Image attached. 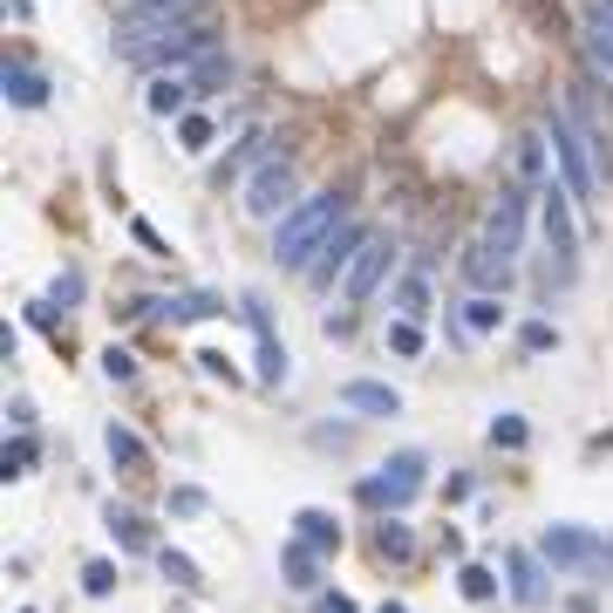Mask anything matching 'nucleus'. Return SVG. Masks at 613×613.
Returning <instances> with one entry per match:
<instances>
[{
  "label": "nucleus",
  "instance_id": "f257e3e1",
  "mask_svg": "<svg viewBox=\"0 0 613 613\" xmlns=\"http://www.w3.org/2000/svg\"><path fill=\"white\" fill-rule=\"evenodd\" d=\"M218 35L204 21H123L116 28V55L130 68H150V75H171V68H191L198 55H212Z\"/></svg>",
  "mask_w": 613,
  "mask_h": 613
},
{
  "label": "nucleus",
  "instance_id": "f03ea898",
  "mask_svg": "<svg viewBox=\"0 0 613 613\" xmlns=\"http://www.w3.org/2000/svg\"><path fill=\"white\" fill-rule=\"evenodd\" d=\"M335 225H348V198H341V191L300 198L293 212L273 225V260L287 266V273H306V266H314V252L335 239Z\"/></svg>",
  "mask_w": 613,
  "mask_h": 613
},
{
  "label": "nucleus",
  "instance_id": "7ed1b4c3",
  "mask_svg": "<svg viewBox=\"0 0 613 613\" xmlns=\"http://www.w3.org/2000/svg\"><path fill=\"white\" fill-rule=\"evenodd\" d=\"M546 137H552V158H559V185L573 191V204H600V171H593V150H586V123H573V110L559 102L546 110Z\"/></svg>",
  "mask_w": 613,
  "mask_h": 613
},
{
  "label": "nucleus",
  "instance_id": "20e7f679",
  "mask_svg": "<svg viewBox=\"0 0 613 613\" xmlns=\"http://www.w3.org/2000/svg\"><path fill=\"white\" fill-rule=\"evenodd\" d=\"M539 198H546L539 225H546V252H552V266H546V287H552V279L579 273V225H573V191L566 185H546Z\"/></svg>",
  "mask_w": 613,
  "mask_h": 613
},
{
  "label": "nucleus",
  "instance_id": "39448f33",
  "mask_svg": "<svg viewBox=\"0 0 613 613\" xmlns=\"http://www.w3.org/2000/svg\"><path fill=\"white\" fill-rule=\"evenodd\" d=\"M300 191V171H293V158H260V171H252V185H246V218H287L293 212V198Z\"/></svg>",
  "mask_w": 613,
  "mask_h": 613
},
{
  "label": "nucleus",
  "instance_id": "423d86ee",
  "mask_svg": "<svg viewBox=\"0 0 613 613\" xmlns=\"http://www.w3.org/2000/svg\"><path fill=\"white\" fill-rule=\"evenodd\" d=\"M423 471H429L423 450H396L375 477H362V504H375V511H402L409 498L423 491Z\"/></svg>",
  "mask_w": 613,
  "mask_h": 613
},
{
  "label": "nucleus",
  "instance_id": "0eeeda50",
  "mask_svg": "<svg viewBox=\"0 0 613 613\" xmlns=\"http://www.w3.org/2000/svg\"><path fill=\"white\" fill-rule=\"evenodd\" d=\"M539 559L552 573H606V539H593L586 525H552L546 539H539Z\"/></svg>",
  "mask_w": 613,
  "mask_h": 613
},
{
  "label": "nucleus",
  "instance_id": "6e6552de",
  "mask_svg": "<svg viewBox=\"0 0 613 613\" xmlns=\"http://www.w3.org/2000/svg\"><path fill=\"white\" fill-rule=\"evenodd\" d=\"M484 246H491L504 266H518V252H525V191L491 198V212H484Z\"/></svg>",
  "mask_w": 613,
  "mask_h": 613
},
{
  "label": "nucleus",
  "instance_id": "1a4fd4ad",
  "mask_svg": "<svg viewBox=\"0 0 613 613\" xmlns=\"http://www.w3.org/2000/svg\"><path fill=\"white\" fill-rule=\"evenodd\" d=\"M368 239H375V233H368L362 218H348V225H335V239H327V246L314 252V266H306L300 279H306V287H321V293H327V287H335V273L348 279V266H354V252H362Z\"/></svg>",
  "mask_w": 613,
  "mask_h": 613
},
{
  "label": "nucleus",
  "instance_id": "9d476101",
  "mask_svg": "<svg viewBox=\"0 0 613 613\" xmlns=\"http://www.w3.org/2000/svg\"><path fill=\"white\" fill-rule=\"evenodd\" d=\"M389 266H396V246L389 239H368L362 252H354V266H348V279H341V306H362L381 279H389Z\"/></svg>",
  "mask_w": 613,
  "mask_h": 613
},
{
  "label": "nucleus",
  "instance_id": "9b49d317",
  "mask_svg": "<svg viewBox=\"0 0 613 613\" xmlns=\"http://www.w3.org/2000/svg\"><path fill=\"white\" fill-rule=\"evenodd\" d=\"M498 327H504V293H471L456 306V335L464 341H491Z\"/></svg>",
  "mask_w": 613,
  "mask_h": 613
},
{
  "label": "nucleus",
  "instance_id": "f8f14e48",
  "mask_svg": "<svg viewBox=\"0 0 613 613\" xmlns=\"http://www.w3.org/2000/svg\"><path fill=\"white\" fill-rule=\"evenodd\" d=\"M293 539H300V546H314L321 559H327V552H341V525H335V511H321V504L293 511Z\"/></svg>",
  "mask_w": 613,
  "mask_h": 613
},
{
  "label": "nucleus",
  "instance_id": "ddd939ff",
  "mask_svg": "<svg viewBox=\"0 0 613 613\" xmlns=\"http://www.w3.org/2000/svg\"><path fill=\"white\" fill-rule=\"evenodd\" d=\"M504 573H511V600H518V606H546V566H539V552H511Z\"/></svg>",
  "mask_w": 613,
  "mask_h": 613
},
{
  "label": "nucleus",
  "instance_id": "4468645a",
  "mask_svg": "<svg viewBox=\"0 0 613 613\" xmlns=\"http://www.w3.org/2000/svg\"><path fill=\"white\" fill-rule=\"evenodd\" d=\"M0 96H8L14 110H41V102H48V75H35L28 62H8V68H0Z\"/></svg>",
  "mask_w": 613,
  "mask_h": 613
},
{
  "label": "nucleus",
  "instance_id": "2eb2a0df",
  "mask_svg": "<svg viewBox=\"0 0 613 613\" xmlns=\"http://www.w3.org/2000/svg\"><path fill=\"white\" fill-rule=\"evenodd\" d=\"M279 573H287L293 593H321V552H314V546L287 539V546H279Z\"/></svg>",
  "mask_w": 613,
  "mask_h": 613
},
{
  "label": "nucleus",
  "instance_id": "dca6fc26",
  "mask_svg": "<svg viewBox=\"0 0 613 613\" xmlns=\"http://www.w3.org/2000/svg\"><path fill=\"white\" fill-rule=\"evenodd\" d=\"M233 75H239V62L225 48H212V55H198L185 68V83H191V96H218V89H233Z\"/></svg>",
  "mask_w": 613,
  "mask_h": 613
},
{
  "label": "nucleus",
  "instance_id": "f3484780",
  "mask_svg": "<svg viewBox=\"0 0 613 613\" xmlns=\"http://www.w3.org/2000/svg\"><path fill=\"white\" fill-rule=\"evenodd\" d=\"M341 409H354V416H396L402 396L389 389V381H348V389H341Z\"/></svg>",
  "mask_w": 613,
  "mask_h": 613
},
{
  "label": "nucleus",
  "instance_id": "a211bd4d",
  "mask_svg": "<svg viewBox=\"0 0 613 613\" xmlns=\"http://www.w3.org/2000/svg\"><path fill=\"white\" fill-rule=\"evenodd\" d=\"M150 116H185L191 110V83H185V68H171V75H150Z\"/></svg>",
  "mask_w": 613,
  "mask_h": 613
},
{
  "label": "nucleus",
  "instance_id": "6ab92c4d",
  "mask_svg": "<svg viewBox=\"0 0 613 613\" xmlns=\"http://www.w3.org/2000/svg\"><path fill=\"white\" fill-rule=\"evenodd\" d=\"M464 279H471L477 293H504V287H511V266L498 260L491 246H471V252H464Z\"/></svg>",
  "mask_w": 613,
  "mask_h": 613
},
{
  "label": "nucleus",
  "instance_id": "aec40b11",
  "mask_svg": "<svg viewBox=\"0 0 613 613\" xmlns=\"http://www.w3.org/2000/svg\"><path fill=\"white\" fill-rule=\"evenodd\" d=\"M110 539H116L123 552H158V539H150V518H143V511H123V504H110Z\"/></svg>",
  "mask_w": 613,
  "mask_h": 613
},
{
  "label": "nucleus",
  "instance_id": "412c9836",
  "mask_svg": "<svg viewBox=\"0 0 613 613\" xmlns=\"http://www.w3.org/2000/svg\"><path fill=\"white\" fill-rule=\"evenodd\" d=\"M102 450H110V464H123V471H150V450H143V437H137V429H123V423H110V429H102Z\"/></svg>",
  "mask_w": 613,
  "mask_h": 613
},
{
  "label": "nucleus",
  "instance_id": "4be33fe9",
  "mask_svg": "<svg viewBox=\"0 0 613 613\" xmlns=\"http://www.w3.org/2000/svg\"><path fill=\"white\" fill-rule=\"evenodd\" d=\"M375 552H381V559H396V566H409V559H416V531H409L396 511H389V518L375 525Z\"/></svg>",
  "mask_w": 613,
  "mask_h": 613
},
{
  "label": "nucleus",
  "instance_id": "5701e85b",
  "mask_svg": "<svg viewBox=\"0 0 613 613\" xmlns=\"http://www.w3.org/2000/svg\"><path fill=\"white\" fill-rule=\"evenodd\" d=\"M429 306H437V300H429V279L423 273H402L396 279V321H429Z\"/></svg>",
  "mask_w": 613,
  "mask_h": 613
},
{
  "label": "nucleus",
  "instance_id": "b1692460",
  "mask_svg": "<svg viewBox=\"0 0 613 613\" xmlns=\"http://www.w3.org/2000/svg\"><path fill=\"white\" fill-rule=\"evenodd\" d=\"M177 143H185L191 158H204V150L218 143V123H212V116H198V110H185V116H177Z\"/></svg>",
  "mask_w": 613,
  "mask_h": 613
},
{
  "label": "nucleus",
  "instance_id": "393cba45",
  "mask_svg": "<svg viewBox=\"0 0 613 613\" xmlns=\"http://www.w3.org/2000/svg\"><path fill=\"white\" fill-rule=\"evenodd\" d=\"M171 321H212V314H225V300L218 293H177V300H158Z\"/></svg>",
  "mask_w": 613,
  "mask_h": 613
},
{
  "label": "nucleus",
  "instance_id": "a878e982",
  "mask_svg": "<svg viewBox=\"0 0 613 613\" xmlns=\"http://www.w3.org/2000/svg\"><path fill=\"white\" fill-rule=\"evenodd\" d=\"M260 150H266V130H246V137H239L233 150H225V164L212 171V185L225 191V177H239V164H252V158H260Z\"/></svg>",
  "mask_w": 613,
  "mask_h": 613
},
{
  "label": "nucleus",
  "instance_id": "bb28decb",
  "mask_svg": "<svg viewBox=\"0 0 613 613\" xmlns=\"http://www.w3.org/2000/svg\"><path fill=\"white\" fill-rule=\"evenodd\" d=\"M198 14H204V0H137L130 21H198Z\"/></svg>",
  "mask_w": 613,
  "mask_h": 613
},
{
  "label": "nucleus",
  "instance_id": "cd10ccee",
  "mask_svg": "<svg viewBox=\"0 0 613 613\" xmlns=\"http://www.w3.org/2000/svg\"><path fill=\"white\" fill-rule=\"evenodd\" d=\"M456 593H464V600H498V573L491 566H464V573H456Z\"/></svg>",
  "mask_w": 613,
  "mask_h": 613
},
{
  "label": "nucleus",
  "instance_id": "c85d7f7f",
  "mask_svg": "<svg viewBox=\"0 0 613 613\" xmlns=\"http://www.w3.org/2000/svg\"><path fill=\"white\" fill-rule=\"evenodd\" d=\"M158 573H164L171 586H185V593H191V586H204V579H198V566H191L185 552H171V546H158Z\"/></svg>",
  "mask_w": 613,
  "mask_h": 613
},
{
  "label": "nucleus",
  "instance_id": "c756f323",
  "mask_svg": "<svg viewBox=\"0 0 613 613\" xmlns=\"http://www.w3.org/2000/svg\"><path fill=\"white\" fill-rule=\"evenodd\" d=\"M35 456H41L35 437H14L8 450H0V477H28V471H35Z\"/></svg>",
  "mask_w": 613,
  "mask_h": 613
},
{
  "label": "nucleus",
  "instance_id": "7c9ffc66",
  "mask_svg": "<svg viewBox=\"0 0 613 613\" xmlns=\"http://www.w3.org/2000/svg\"><path fill=\"white\" fill-rule=\"evenodd\" d=\"M83 593L89 600H110L116 593V566H110V559H89V566H83Z\"/></svg>",
  "mask_w": 613,
  "mask_h": 613
},
{
  "label": "nucleus",
  "instance_id": "2f4dec72",
  "mask_svg": "<svg viewBox=\"0 0 613 613\" xmlns=\"http://www.w3.org/2000/svg\"><path fill=\"white\" fill-rule=\"evenodd\" d=\"M389 348L402 354V362H416L423 354V321H389Z\"/></svg>",
  "mask_w": 613,
  "mask_h": 613
},
{
  "label": "nucleus",
  "instance_id": "473e14b6",
  "mask_svg": "<svg viewBox=\"0 0 613 613\" xmlns=\"http://www.w3.org/2000/svg\"><path fill=\"white\" fill-rule=\"evenodd\" d=\"M260 381H266V389H279V381H287V348H279L273 335L260 341Z\"/></svg>",
  "mask_w": 613,
  "mask_h": 613
},
{
  "label": "nucleus",
  "instance_id": "72a5a7b5",
  "mask_svg": "<svg viewBox=\"0 0 613 613\" xmlns=\"http://www.w3.org/2000/svg\"><path fill=\"white\" fill-rule=\"evenodd\" d=\"M491 443H498V450H525V443H531L525 416H498V423H491Z\"/></svg>",
  "mask_w": 613,
  "mask_h": 613
},
{
  "label": "nucleus",
  "instance_id": "f704fd0d",
  "mask_svg": "<svg viewBox=\"0 0 613 613\" xmlns=\"http://www.w3.org/2000/svg\"><path fill=\"white\" fill-rule=\"evenodd\" d=\"M130 239L150 252V260H171V239L158 233V225H150V218H130Z\"/></svg>",
  "mask_w": 613,
  "mask_h": 613
},
{
  "label": "nucleus",
  "instance_id": "c9c22d12",
  "mask_svg": "<svg viewBox=\"0 0 613 613\" xmlns=\"http://www.w3.org/2000/svg\"><path fill=\"white\" fill-rule=\"evenodd\" d=\"M518 341H525V354H552V348H559V327H552V321H525Z\"/></svg>",
  "mask_w": 613,
  "mask_h": 613
},
{
  "label": "nucleus",
  "instance_id": "e433bc0d",
  "mask_svg": "<svg viewBox=\"0 0 613 613\" xmlns=\"http://www.w3.org/2000/svg\"><path fill=\"white\" fill-rule=\"evenodd\" d=\"M586 55H593L600 75H613V41H606V28H593V21H586Z\"/></svg>",
  "mask_w": 613,
  "mask_h": 613
},
{
  "label": "nucleus",
  "instance_id": "4c0bfd02",
  "mask_svg": "<svg viewBox=\"0 0 613 613\" xmlns=\"http://www.w3.org/2000/svg\"><path fill=\"white\" fill-rule=\"evenodd\" d=\"M518 171H525V177L546 171V137H518Z\"/></svg>",
  "mask_w": 613,
  "mask_h": 613
},
{
  "label": "nucleus",
  "instance_id": "58836bf2",
  "mask_svg": "<svg viewBox=\"0 0 613 613\" xmlns=\"http://www.w3.org/2000/svg\"><path fill=\"white\" fill-rule=\"evenodd\" d=\"M102 375H110V381H130V375H137L130 348H102Z\"/></svg>",
  "mask_w": 613,
  "mask_h": 613
},
{
  "label": "nucleus",
  "instance_id": "ea45409f",
  "mask_svg": "<svg viewBox=\"0 0 613 613\" xmlns=\"http://www.w3.org/2000/svg\"><path fill=\"white\" fill-rule=\"evenodd\" d=\"M586 21H593V28H606V35H613V0H586Z\"/></svg>",
  "mask_w": 613,
  "mask_h": 613
},
{
  "label": "nucleus",
  "instance_id": "a19ab883",
  "mask_svg": "<svg viewBox=\"0 0 613 613\" xmlns=\"http://www.w3.org/2000/svg\"><path fill=\"white\" fill-rule=\"evenodd\" d=\"M348 437H354V429H348V423H335V429H314V443H321V450H341Z\"/></svg>",
  "mask_w": 613,
  "mask_h": 613
},
{
  "label": "nucleus",
  "instance_id": "79ce46f5",
  "mask_svg": "<svg viewBox=\"0 0 613 613\" xmlns=\"http://www.w3.org/2000/svg\"><path fill=\"white\" fill-rule=\"evenodd\" d=\"M314 613H354L348 593H314Z\"/></svg>",
  "mask_w": 613,
  "mask_h": 613
},
{
  "label": "nucleus",
  "instance_id": "37998d69",
  "mask_svg": "<svg viewBox=\"0 0 613 613\" xmlns=\"http://www.w3.org/2000/svg\"><path fill=\"white\" fill-rule=\"evenodd\" d=\"M198 362H204V375H225V381H233V362H225V354H218V348H204V354H198Z\"/></svg>",
  "mask_w": 613,
  "mask_h": 613
},
{
  "label": "nucleus",
  "instance_id": "c03bdc74",
  "mask_svg": "<svg viewBox=\"0 0 613 613\" xmlns=\"http://www.w3.org/2000/svg\"><path fill=\"white\" fill-rule=\"evenodd\" d=\"M55 300H83V273H62L55 279Z\"/></svg>",
  "mask_w": 613,
  "mask_h": 613
},
{
  "label": "nucleus",
  "instance_id": "a18cd8bd",
  "mask_svg": "<svg viewBox=\"0 0 613 613\" xmlns=\"http://www.w3.org/2000/svg\"><path fill=\"white\" fill-rule=\"evenodd\" d=\"M375 613H409V606H402V600H381V606H375Z\"/></svg>",
  "mask_w": 613,
  "mask_h": 613
}]
</instances>
